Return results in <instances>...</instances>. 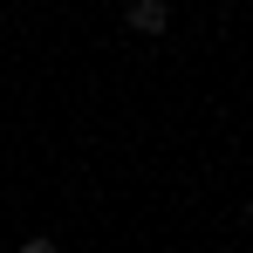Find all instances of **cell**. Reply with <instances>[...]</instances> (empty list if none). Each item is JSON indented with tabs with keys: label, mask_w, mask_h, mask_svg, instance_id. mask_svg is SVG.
<instances>
[{
	"label": "cell",
	"mask_w": 253,
	"mask_h": 253,
	"mask_svg": "<svg viewBox=\"0 0 253 253\" xmlns=\"http://www.w3.org/2000/svg\"><path fill=\"white\" fill-rule=\"evenodd\" d=\"M124 21H130V35H165V28H171V7H165V0H137Z\"/></svg>",
	"instance_id": "cell-1"
},
{
	"label": "cell",
	"mask_w": 253,
	"mask_h": 253,
	"mask_svg": "<svg viewBox=\"0 0 253 253\" xmlns=\"http://www.w3.org/2000/svg\"><path fill=\"white\" fill-rule=\"evenodd\" d=\"M21 253H55V240H21Z\"/></svg>",
	"instance_id": "cell-2"
}]
</instances>
